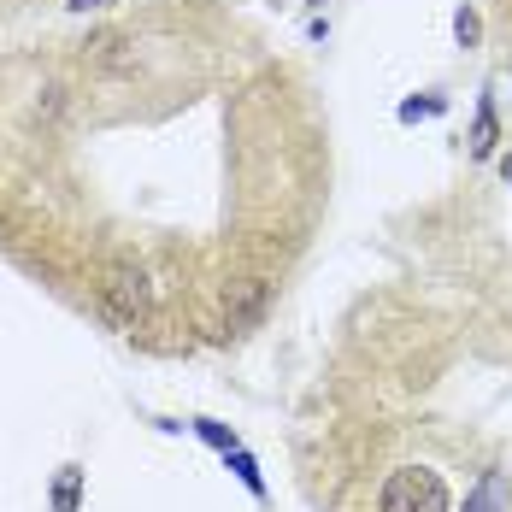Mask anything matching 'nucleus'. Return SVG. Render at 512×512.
Here are the masks:
<instances>
[{
  "label": "nucleus",
  "mask_w": 512,
  "mask_h": 512,
  "mask_svg": "<svg viewBox=\"0 0 512 512\" xmlns=\"http://www.w3.org/2000/svg\"><path fill=\"white\" fill-rule=\"evenodd\" d=\"M377 512H448V477L430 465H395L383 477Z\"/></svg>",
  "instance_id": "obj_1"
},
{
  "label": "nucleus",
  "mask_w": 512,
  "mask_h": 512,
  "mask_svg": "<svg viewBox=\"0 0 512 512\" xmlns=\"http://www.w3.org/2000/svg\"><path fill=\"white\" fill-rule=\"evenodd\" d=\"M95 301H101V312L112 318V324H142L148 318V277L136 271V265H106L101 283H95Z\"/></svg>",
  "instance_id": "obj_2"
},
{
  "label": "nucleus",
  "mask_w": 512,
  "mask_h": 512,
  "mask_svg": "<svg viewBox=\"0 0 512 512\" xmlns=\"http://www.w3.org/2000/svg\"><path fill=\"white\" fill-rule=\"evenodd\" d=\"M265 301H271V283H265V277H242V283H230V295H224V324H230V330L259 324Z\"/></svg>",
  "instance_id": "obj_3"
},
{
  "label": "nucleus",
  "mask_w": 512,
  "mask_h": 512,
  "mask_svg": "<svg viewBox=\"0 0 512 512\" xmlns=\"http://www.w3.org/2000/svg\"><path fill=\"white\" fill-rule=\"evenodd\" d=\"M495 142H501V124H495V101L477 106V124H471V154H495Z\"/></svg>",
  "instance_id": "obj_4"
},
{
  "label": "nucleus",
  "mask_w": 512,
  "mask_h": 512,
  "mask_svg": "<svg viewBox=\"0 0 512 512\" xmlns=\"http://www.w3.org/2000/svg\"><path fill=\"white\" fill-rule=\"evenodd\" d=\"M501 501H507V483H501V471H489V477H483V489L465 501V512H501Z\"/></svg>",
  "instance_id": "obj_5"
},
{
  "label": "nucleus",
  "mask_w": 512,
  "mask_h": 512,
  "mask_svg": "<svg viewBox=\"0 0 512 512\" xmlns=\"http://www.w3.org/2000/svg\"><path fill=\"white\" fill-rule=\"evenodd\" d=\"M77 483H83V471H77V465H65V471H59V483H53V512H77Z\"/></svg>",
  "instance_id": "obj_6"
},
{
  "label": "nucleus",
  "mask_w": 512,
  "mask_h": 512,
  "mask_svg": "<svg viewBox=\"0 0 512 512\" xmlns=\"http://www.w3.org/2000/svg\"><path fill=\"white\" fill-rule=\"evenodd\" d=\"M454 30H460V42H465V48H471V42L483 36V24H477V12H471V6H460V18H454Z\"/></svg>",
  "instance_id": "obj_7"
},
{
  "label": "nucleus",
  "mask_w": 512,
  "mask_h": 512,
  "mask_svg": "<svg viewBox=\"0 0 512 512\" xmlns=\"http://www.w3.org/2000/svg\"><path fill=\"white\" fill-rule=\"evenodd\" d=\"M71 6H112V0H71Z\"/></svg>",
  "instance_id": "obj_8"
},
{
  "label": "nucleus",
  "mask_w": 512,
  "mask_h": 512,
  "mask_svg": "<svg viewBox=\"0 0 512 512\" xmlns=\"http://www.w3.org/2000/svg\"><path fill=\"white\" fill-rule=\"evenodd\" d=\"M501 171H507V177H512V159H507V165H501Z\"/></svg>",
  "instance_id": "obj_9"
}]
</instances>
